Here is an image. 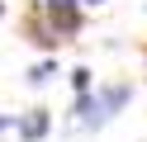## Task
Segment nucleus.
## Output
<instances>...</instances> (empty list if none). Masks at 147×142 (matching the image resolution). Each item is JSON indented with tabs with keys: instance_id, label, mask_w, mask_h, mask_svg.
Wrapping results in <instances>:
<instances>
[{
	"instance_id": "obj_5",
	"label": "nucleus",
	"mask_w": 147,
	"mask_h": 142,
	"mask_svg": "<svg viewBox=\"0 0 147 142\" xmlns=\"http://www.w3.org/2000/svg\"><path fill=\"white\" fill-rule=\"evenodd\" d=\"M29 81H33V85H43V81H52V62H43V66H33V71H29Z\"/></svg>"
},
{
	"instance_id": "obj_1",
	"label": "nucleus",
	"mask_w": 147,
	"mask_h": 142,
	"mask_svg": "<svg viewBox=\"0 0 147 142\" xmlns=\"http://www.w3.org/2000/svg\"><path fill=\"white\" fill-rule=\"evenodd\" d=\"M128 95H133V85H105V90H95V95H81L76 100V114H81L76 128H105L128 104Z\"/></svg>"
},
{
	"instance_id": "obj_6",
	"label": "nucleus",
	"mask_w": 147,
	"mask_h": 142,
	"mask_svg": "<svg viewBox=\"0 0 147 142\" xmlns=\"http://www.w3.org/2000/svg\"><path fill=\"white\" fill-rule=\"evenodd\" d=\"M81 5H105V0H81Z\"/></svg>"
},
{
	"instance_id": "obj_4",
	"label": "nucleus",
	"mask_w": 147,
	"mask_h": 142,
	"mask_svg": "<svg viewBox=\"0 0 147 142\" xmlns=\"http://www.w3.org/2000/svg\"><path fill=\"white\" fill-rule=\"evenodd\" d=\"M71 85H76L81 95H90V71H86V66H76V71H71Z\"/></svg>"
},
{
	"instance_id": "obj_3",
	"label": "nucleus",
	"mask_w": 147,
	"mask_h": 142,
	"mask_svg": "<svg viewBox=\"0 0 147 142\" xmlns=\"http://www.w3.org/2000/svg\"><path fill=\"white\" fill-rule=\"evenodd\" d=\"M48 123H52V118H48V109H33L29 118H19V137H24V142H38L43 133H48Z\"/></svg>"
},
{
	"instance_id": "obj_8",
	"label": "nucleus",
	"mask_w": 147,
	"mask_h": 142,
	"mask_svg": "<svg viewBox=\"0 0 147 142\" xmlns=\"http://www.w3.org/2000/svg\"><path fill=\"white\" fill-rule=\"evenodd\" d=\"M0 14H5V9H0Z\"/></svg>"
},
{
	"instance_id": "obj_2",
	"label": "nucleus",
	"mask_w": 147,
	"mask_h": 142,
	"mask_svg": "<svg viewBox=\"0 0 147 142\" xmlns=\"http://www.w3.org/2000/svg\"><path fill=\"white\" fill-rule=\"evenodd\" d=\"M48 14L57 33H76V0H48Z\"/></svg>"
},
{
	"instance_id": "obj_7",
	"label": "nucleus",
	"mask_w": 147,
	"mask_h": 142,
	"mask_svg": "<svg viewBox=\"0 0 147 142\" xmlns=\"http://www.w3.org/2000/svg\"><path fill=\"white\" fill-rule=\"evenodd\" d=\"M0 128H5V118H0Z\"/></svg>"
}]
</instances>
